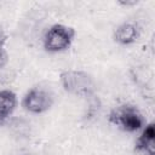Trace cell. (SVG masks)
<instances>
[{
    "mask_svg": "<svg viewBox=\"0 0 155 155\" xmlns=\"http://www.w3.org/2000/svg\"><path fill=\"white\" fill-rule=\"evenodd\" d=\"M59 81L68 93L87 98L94 94V81L92 76L82 70H64L59 75Z\"/></svg>",
    "mask_w": 155,
    "mask_h": 155,
    "instance_id": "1",
    "label": "cell"
},
{
    "mask_svg": "<svg viewBox=\"0 0 155 155\" xmlns=\"http://www.w3.org/2000/svg\"><path fill=\"white\" fill-rule=\"evenodd\" d=\"M22 155H25V154H22Z\"/></svg>",
    "mask_w": 155,
    "mask_h": 155,
    "instance_id": "11",
    "label": "cell"
},
{
    "mask_svg": "<svg viewBox=\"0 0 155 155\" xmlns=\"http://www.w3.org/2000/svg\"><path fill=\"white\" fill-rule=\"evenodd\" d=\"M16 76H17V73L12 68H8L7 65L4 68H0V85L7 86L12 84L16 80Z\"/></svg>",
    "mask_w": 155,
    "mask_h": 155,
    "instance_id": "8",
    "label": "cell"
},
{
    "mask_svg": "<svg viewBox=\"0 0 155 155\" xmlns=\"http://www.w3.org/2000/svg\"><path fill=\"white\" fill-rule=\"evenodd\" d=\"M109 122L128 133L137 132L145 125L142 113L132 104H122L114 108L109 114Z\"/></svg>",
    "mask_w": 155,
    "mask_h": 155,
    "instance_id": "2",
    "label": "cell"
},
{
    "mask_svg": "<svg viewBox=\"0 0 155 155\" xmlns=\"http://www.w3.org/2000/svg\"><path fill=\"white\" fill-rule=\"evenodd\" d=\"M53 104L52 94L40 87L30 88L22 99V107L24 110L31 114H42L47 111Z\"/></svg>",
    "mask_w": 155,
    "mask_h": 155,
    "instance_id": "4",
    "label": "cell"
},
{
    "mask_svg": "<svg viewBox=\"0 0 155 155\" xmlns=\"http://www.w3.org/2000/svg\"><path fill=\"white\" fill-rule=\"evenodd\" d=\"M5 44H0V68H4L7 65L8 62V54L5 50Z\"/></svg>",
    "mask_w": 155,
    "mask_h": 155,
    "instance_id": "9",
    "label": "cell"
},
{
    "mask_svg": "<svg viewBox=\"0 0 155 155\" xmlns=\"http://www.w3.org/2000/svg\"><path fill=\"white\" fill-rule=\"evenodd\" d=\"M17 107V96L10 88L0 90V126L12 115Z\"/></svg>",
    "mask_w": 155,
    "mask_h": 155,
    "instance_id": "7",
    "label": "cell"
},
{
    "mask_svg": "<svg viewBox=\"0 0 155 155\" xmlns=\"http://www.w3.org/2000/svg\"><path fill=\"white\" fill-rule=\"evenodd\" d=\"M134 150H142L150 155L155 154V126L153 122L144 125L140 136L137 138Z\"/></svg>",
    "mask_w": 155,
    "mask_h": 155,
    "instance_id": "6",
    "label": "cell"
},
{
    "mask_svg": "<svg viewBox=\"0 0 155 155\" xmlns=\"http://www.w3.org/2000/svg\"><path fill=\"white\" fill-rule=\"evenodd\" d=\"M140 29L136 22H124L114 30V40L120 45H131L139 38Z\"/></svg>",
    "mask_w": 155,
    "mask_h": 155,
    "instance_id": "5",
    "label": "cell"
},
{
    "mask_svg": "<svg viewBox=\"0 0 155 155\" xmlns=\"http://www.w3.org/2000/svg\"><path fill=\"white\" fill-rule=\"evenodd\" d=\"M75 36V29L61 23L51 25L44 35L42 45L47 52H62L70 47Z\"/></svg>",
    "mask_w": 155,
    "mask_h": 155,
    "instance_id": "3",
    "label": "cell"
},
{
    "mask_svg": "<svg viewBox=\"0 0 155 155\" xmlns=\"http://www.w3.org/2000/svg\"><path fill=\"white\" fill-rule=\"evenodd\" d=\"M6 41V35L4 34V31L0 29V44H5Z\"/></svg>",
    "mask_w": 155,
    "mask_h": 155,
    "instance_id": "10",
    "label": "cell"
}]
</instances>
